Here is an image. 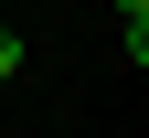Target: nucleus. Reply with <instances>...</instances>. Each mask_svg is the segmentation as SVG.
<instances>
[{
    "instance_id": "1",
    "label": "nucleus",
    "mask_w": 149,
    "mask_h": 138,
    "mask_svg": "<svg viewBox=\"0 0 149 138\" xmlns=\"http://www.w3.org/2000/svg\"><path fill=\"white\" fill-rule=\"evenodd\" d=\"M117 21H128V64H149V0H117Z\"/></svg>"
},
{
    "instance_id": "2",
    "label": "nucleus",
    "mask_w": 149,
    "mask_h": 138,
    "mask_svg": "<svg viewBox=\"0 0 149 138\" xmlns=\"http://www.w3.org/2000/svg\"><path fill=\"white\" fill-rule=\"evenodd\" d=\"M11 74H22V32L0 21V85H11Z\"/></svg>"
}]
</instances>
